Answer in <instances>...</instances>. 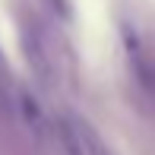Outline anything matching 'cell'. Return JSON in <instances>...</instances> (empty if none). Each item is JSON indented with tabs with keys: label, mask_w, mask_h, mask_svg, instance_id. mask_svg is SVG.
I'll return each mask as SVG.
<instances>
[{
	"label": "cell",
	"mask_w": 155,
	"mask_h": 155,
	"mask_svg": "<svg viewBox=\"0 0 155 155\" xmlns=\"http://www.w3.org/2000/svg\"><path fill=\"white\" fill-rule=\"evenodd\" d=\"M120 45H124L127 70H130L139 95L155 104V54H152V48L146 45V38L139 35L136 22L120 19Z\"/></svg>",
	"instance_id": "obj_1"
},
{
	"label": "cell",
	"mask_w": 155,
	"mask_h": 155,
	"mask_svg": "<svg viewBox=\"0 0 155 155\" xmlns=\"http://www.w3.org/2000/svg\"><path fill=\"white\" fill-rule=\"evenodd\" d=\"M19 45H22V57L29 63V70L35 73V79L41 86H54L57 82V57L51 54L48 35L35 16L19 19Z\"/></svg>",
	"instance_id": "obj_2"
},
{
	"label": "cell",
	"mask_w": 155,
	"mask_h": 155,
	"mask_svg": "<svg viewBox=\"0 0 155 155\" xmlns=\"http://www.w3.org/2000/svg\"><path fill=\"white\" fill-rule=\"evenodd\" d=\"M54 133L60 136V146L67 155H111L104 149V143L98 139V133L79 117H63L54 124Z\"/></svg>",
	"instance_id": "obj_3"
},
{
	"label": "cell",
	"mask_w": 155,
	"mask_h": 155,
	"mask_svg": "<svg viewBox=\"0 0 155 155\" xmlns=\"http://www.w3.org/2000/svg\"><path fill=\"white\" fill-rule=\"evenodd\" d=\"M13 108H16L19 120L25 124V130H29V133H35V136H48V133H54V124L48 120L41 101L29 92V89L13 86Z\"/></svg>",
	"instance_id": "obj_4"
}]
</instances>
